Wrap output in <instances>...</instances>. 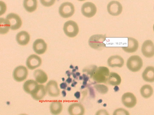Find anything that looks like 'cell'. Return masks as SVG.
<instances>
[{
	"instance_id": "obj_1",
	"label": "cell",
	"mask_w": 154,
	"mask_h": 115,
	"mask_svg": "<svg viewBox=\"0 0 154 115\" xmlns=\"http://www.w3.org/2000/svg\"><path fill=\"white\" fill-rule=\"evenodd\" d=\"M109 74V69L106 67L100 66L98 68L92 77L94 81L98 83H106Z\"/></svg>"
},
{
	"instance_id": "obj_2",
	"label": "cell",
	"mask_w": 154,
	"mask_h": 115,
	"mask_svg": "<svg viewBox=\"0 0 154 115\" xmlns=\"http://www.w3.org/2000/svg\"><path fill=\"white\" fill-rule=\"evenodd\" d=\"M106 36L102 34H95L91 36L88 40V44L92 48L99 50L106 46L104 42L106 41Z\"/></svg>"
},
{
	"instance_id": "obj_3",
	"label": "cell",
	"mask_w": 154,
	"mask_h": 115,
	"mask_svg": "<svg viewBox=\"0 0 154 115\" xmlns=\"http://www.w3.org/2000/svg\"><path fill=\"white\" fill-rule=\"evenodd\" d=\"M143 65L141 58L137 55L130 56L128 59L126 65L129 70L133 72H136L139 70Z\"/></svg>"
},
{
	"instance_id": "obj_4",
	"label": "cell",
	"mask_w": 154,
	"mask_h": 115,
	"mask_svg": "<svg viewBox=\"0 0 154 115\" xmlns=\"http://www.w3.org/2000/svg\"><path fill=\"white\" fill-rule=\"evenodd\" d=\"M63 30L65 34L71 38L76 36L79 32V28L77 24L72 20L67 21L65 23Z\"/></svg>"
},
{
	"instance_id": "obj_5",
	"label": "cell",
	"mask_w": 154,
	"mask_h": 115,
	"mask_svg": "<svg viewBox=\"0 0 154 115\" xmlns=\"http://www.w3.org/2000/svg\"><path fill=\"white\" fill-rule=\"evenodd\" d=\"M60 16L64 18H68L71 16L75 12L74 7L70 2H65L60 5L59 10Z\"/></svg>"
},
{
	"instance_id": "obj_6",
	"label": "cell",
	"mask_w": 154,
	"mask_h": 115,
	"mask_svg": "<svg viewBox=\"0 0 154 115\" xmlns=\"http://www.w3.org/2000/svg\"><path fill=\"white\" fill-rule=\"evenodd\" d=\"M28 74V71L26 68L24 66L20 65L14 69L13 72V76L16 81L21 82L26 79Z\"/></svg>"
},
{
	"instance_id": "obj_7",
	"label": "cell",
	"mask_w": 154,
	"mask_h": 115,
	"mask_svg": "<svg viewBox=\"0 0 154 115\" xmlns=\"http://www.w3.org/2000/svg\"><path fill=\"white\" fill-rule=\"evenodd\" d=\"M81 10L83 16L88 18H91L96 14L97 8L93 3L90 2H87L85 3L82 5Z\"/></svg>"
},
{
	"instance_id": "obj_8",
	"label": "cell",
	"mask_w": 154,
	"mask_h": 115,
	"mask_svg": "<svg viewBox=\"0 0 154 115\" xmlns=\"http://www.w3.org/2000/svg\"><path fill=\"white\" fill-rule=\"evenodd\" d=\"M6 19L10 28L12 30H17L21 26L22 21L21 19L16 14H9L7 16Z\"/></svg>"
},
{
	"instance_id": "obj_9",
	"label": "cell",
	"mask_w": 154,
	"mask_h": 115,
	"mask_svg": "<svg viewBox=\"0 0 154 115\" xmlns=\"http://www.w3.org/2000/svg\"><path fill=\"white\" fill-rule=\"evenodd\" d=\"M107 10L110 15L117 16L121 13L122 10V7L121 4L119 1H112L108 4Z\"/></svg>"
},
{
	"instance_id": "obj_10",
	"label": "cell",
	"mask_w": 154,
	"mask_h": 115,
	"mask_svg": "<svg viewBox=\"0 0 154 115\" xmlns=\"http://www.w3.org/2000/svg\"><path fill=\"white\" fill-rule=\"evenodd\" d=\"M141 51L143 55L147 58H151L154 56V44L150 40L144 42L141 47Z\"/></svg>"
},
{
	"instance_id": "obj_11",
	"label": "cell",
	"mask_w": 154,
	"mask_h": 115,
	"mask_svg": "<svg viewBox=\"0 0 154 115\" xmlns=\"http://www.w3.org/2000/svg\"><path fill=\"white\" fill-rule=\"evenodd\" d=\"M122 101L124 106L128 108L134 107L137 103L136 97L133 94L130 92L124 93L122 96Z\"/></svg>"
},
{
	"instance_id": "obj_12",
	"label": "cell",
	"mask_w": 154,
	"mask_h": 115,
	"mask_svg": "<svg viewBox=\"0 0 154 115\" xmlns=\"http://www.w3.org/2000/svg\"><path fill=\"white\" fill-rule=\"evenodd\" d=\"M42 60L40 57L35 54H32L27 58L26 64L28 68L33 70L39 67L41 64Z\"/></svg>"
},
{
	"instance_id": "obj_13",
	"label": "cell",
	"mask_w": 154,
	"mask_h": 115,
	"mask_svg": "<svg viewBox=\"0 0 154 115\" xmlns=\"http://www.w3.org/2000/svg\"><path fill=\"white\" fill-rule=\"evenodd\" d=\"M45 89L46 92L51 96L57 97L60 95V91L57 83L54 80H51L48 82L46 86Z\"/></svg>"
},
{
	"instance_id": "obj_14",
	"label": "cell",
	"mask_w": 154,
	"mask_h": 115,
	"mask_svg": "<svg viewBox=\"0 0 154 115\" xmlns=\"http://www.w3.org/2000/svg\"><path fill=\"white\" fill-rule=\"evenodd\" d=\"M46 92L44 85H38L30 94L34 99L38 101L43 99L46 95Z\"/></svg>"
},
{
	"instance_id": "obj_15",
	"label": "cell",
	"mask_w": 154,
	"mask_h": 115,
	"mask_svg": "<svg viewBox=\"0 0 154 115\" xmlns=\"http://www.w3.org/2000/svg\"><path fill=\"white\" fill-rule=\"evenodd\" d=\"M108 66L112 68H121L124 65V61L123 59L119 56L113 55L110 57L107 60Z\"/></svg>"
},
{
	"instance_id": "obj_16",
	"label": "cell",
	"mask_w": 154,
	"mask_h": 115,
	"mask_svg": "<svg viewBox=\"0 0 154 115\" xmlns=\"http://www.w3.org/2000/svg\"><path fill=\"white\" fill-rule=\"evenodd\" d=\"M47 45L44 41L42 39L36 40L34 42L33 48L35 52L38 54H42L46 51Z\"/></svg>"
},
{
	"instance_id": "obj_17",
	"label": "cell",
	"mask_w": 154,
	"mask_h": 115,
	"mask_svg": "<svg viewBox=\"0 0 154 115\" xmlns=\"http://www.w3.org/2000/svg\"><path fill=\"white\" fill-rule=\"evenodd\" d=\"M138 47V43L135 39L132 37L128 38V46L122 47L123 50L126 52L132 53L136 51Z\"/></svg>"
},
{
	"instance_id": "obj_18",
	"label": "cell",
	"mask_w": 154,
	"mask_h": 115,
	"mask_svg": "<svg viewBox=\"0 0 154 115\" xmlns=\"http://www.w3.org/2000/svg\"><path fill=\"white\" fill-rule=\"evenodd\" d=\"M68 111L70 115H82L84 114L85 109L83 106L81 104L75 103L69 106Z\"/></svg>"
},
{
	"instance_id": "obj_19",
	"label": "cell",
	"mask_w": 154,
	"mask_h": 115,
	"mask_svg": "<svg viewBox=\"0 0 154 115\" xmlns=\"http://www.w3.org/2000/svg\"><path fill=\"white\" fill-rule=\"evenodd\" d=\"M142 76L143 80L149 82H154V67L148 66L143 71Z\"/></svg>"
},
{
	"instance_id": "obj_20",
	"label": "cell",
	"mask_w": 154,
	"mask_h": 115,
	"mask_svg": "<svg viewBox=\"0 0 154 115\" xmlns=\"http://www.w3.org/2000/svg\"><path fill=\"white\" fill-rule=\"evenodd\" d=\"M16 39L19 44L24 45L29 42L30 39V36L27 32L23 31L17 34Z\"/></svg>"
},
{
	"instance_id": "obj_21",
	"label": "cell",
	"mask_w": 154,
	"mask_h": 115,
	"mask_svg": "<svg viewBox=\"0 0 154 115\" xmlns=\"http://www.w3.org/2000/svg\"><path fill=\"white\" fill-rule=\"evenodd\" d=\"M33 75L35 81L40 84L45 83L48 79L46 73L40 69L35 70Z\"/></svg>"
},
{
	"instance_id": "obj_22",
	"label": "cell",
	"mask_w": 154,
	"mask_h": 115,
	"mask_svg": "<svg viewBox=\"0 0 154 115\" xmlns=\"http://www.w3.org/2000/svg\"><path fill=\"white\" fill-rule=\"evenodd\" d=\"M38 85L36 81L32 79L28 80L24 83L23 88L26 93L30 94Z\"/></svg>"
},
{
	"instance_id": "obj_23",
	"label": "cell",
	"mask_w": 154,
	"mask_h": 115,
	"mask_svg": "<svg viewBox=\"0 0 154 115\" xmlns=\"http://www.w3.org/2000/svg\"><path fill=\"white\" fill-rule=\"evenodd\" d=\"M120 76L117 73L111 72L110 73L108 79L109 84L112 86L119 85L121 82Z\"/></svg>"
},
{
	"instance_id": "obj_24",
	"label": "cell",
	"mask_w": 154,
	"mask_h": 115,
	"mask_svg": "<svg viewBox=\"0 0 154 115\" xmlns=\"http://www.w3.org/2000/svg\"><path fill=\"white\" fill-rule=\"evenodd\" d=\"M62 108V104L60 102L57 101L52 102L50 106L51 113L54 115L60 114L61 112Z\"/></svg>"
},
{
	"instance_id": "obj_25",
	"label": "cell",
	"mask_w": 154,
	"mask_h": 115,
	"mask_svg": "<svg viewBox=\"0 0 154 115\" xmlns=\"http://www.w3.org/2000/svg\"><path fill=\"white\" fill-rule=\"evenodd\" d=\"M23 5L27 11L30 13L33 12L37 8V0H24Z\"/></svg>"
},
{
	"instance_id": "obj_26",
	"label": "cell",
	"mask_w": 154,
	"mask_h": 115,
	"mask_svg": "<svg viewBox=\"0 0 154 115\" xmlns=\"http://www.w3.org/2000/svg\"><path fill=\"white\" fill-rule=\"evenodd\" d=\"M140 92L142 96L143 97L148 98L152 95L153 90L150 85H143L141 88Z\"/></svg>"
},
{
	"instance_id": "obj_27",
	"label": "cell",
	"mask_w": 154,
	"mask_h": 115,
	"mask_svg": "<svg viewBox=\"0 0 154 115\" xmlns=\"http://www.w3.org/2000/svg\"><path fill=\"white\" fill-rule=\"evenodd\" d=\"M0 33L5 34L8 31L10 26L6 19H0Z\"/></svg>"
},
{
	"instance_id": "obj_28",
	"label": "cell",
	"mask_w": 154,
	"mask_h": 115,
	"mask_svg": "<svg viewBox=\"0 0 154 115\" xmlns=\"http://www.w3.org/2000/svg\"><path fill=\"white\" fill-rule=\"evenodd\" d=\"M97 69V66L94 65H90L83 69V72H86L87 74L89 75L91 77H92Z\"/></svg>"
},
{
	"instance_id": "obj_29",
	"label": "cell",
	"mask_w": 154,
	"mask_h": 115,
	"mask_svg": "<svg viewBox=\"0 0 154 115\" xmlns=\"http://www.w3.org/2000/svg\"><path fill=\"white\" fill-rule=\"evenodd\" d=\"M94 87L97 91L101 94H105L108 91V87L106 85L103 84H96L94 85Z\"/></svg>"
},
{
	"instance_id": "obj_30",
	"label": "cell",
	"mask_w": 154,
	"mask_h": 115,
	"mask_svg": "<svg viewBox=\"0 0 154 115\" xmlns=\"http://www.w3.org/2000/svg\"><path fill=\"white\" fill-rule=\"evenodd\" d=\"M113 115H129L128 112L123 108H118L114 112Z\"/></svg>"
},
{
	"instance_id": "obj_31",
	"label": "cell",
	"mask_w": 154,
	"mask_h": 115,
	"mask_svg": "<svg viewBox=\"0 0 154 115\" xmlns=\"http://www.w3.org/2000/svg\"><path fill=\"white\" fill-rule=\"evenodd\" d=\"M55 0H40L41 4L45 7H49L52 5Z\"/></svg>"
},
{
	"instance_id": "obj_32",
	"label": "cell",
	"mask_w": 154,
	"mask_h": 115,
	"mask_svg": "<svg viewBox=\"0 0 154 115\" xmlns=\"http://www.w3.org/2000/svg\"><path fill=\"white\" fill-rule=\"evenodd\" d=\"M96 115H100V114H105L108 115L107 112L104 110H101L98 111L96 114Z\"/></svg>"
},
{
	"instance_id": "obj_33",
	"label": "cell",
	"mask_w": 154,
	"mask_h": 115,
	"mask_svg": "<svg viewBox=\"0 0 154 115\" xmlns=\"http://www.w3.org/2000/svg\"><path fill=\"white\" fill-rule=\"evenodd\" d=\"M67 84L66 82H63L61 83L60 85L61 89L65 90L67 87Z\"/></svg>"
},
{
	"instance_id": "obj_34",
	"label": "cell",
	"mask_w": 154,
	"mask_h": 115,
	"mask_svg": "<svg viewBox=\"0 0 154 115\" xmlns=\"http://www.w3.org/2000/svg\"><path fill=\"white\" fill-rule=\"evenodd\" d=\"M74 96L77 99H79L81 96L80 92L78 91H76L74 93Z\"/></svg>"
},
{
	"instance_id": "obj_35",
	"label": "cell",
	"mask_w": 154,
	"mask_h": 115,
	"mask_svg": "<svg viewBox=\"0 0 154 115\" xmlns=\"http://www.w3.org/2000/svg\"><path fill=\"white\" fill-rule=\"evenodd\" d=\"M82 76L83 77V81H85L86 82H87L89 80V77L86 75L85 74H83L82 75Z\"/></svg>"
},
{
	"instance_id": "obj_36",
	"label": "cell",
	"mask_w": 154,
	"mask_h": 115,
	"mask_svg": "<svg viewBox=\"0 0 154 115\" xmlns=\"http://www.w3.org/2000/svg\"><path fill=\"white\" fill-rule=\"evenodd\" d=\"M89 88L90 95H91V96H92L93 97H94L95 94L93 89H92V88L91 87Z\"/></svg>"
},
{
	"instance_id": "obj_37",
	"label": "cell",
	"mask_w": 154,
	"mask_h": 115,
	"mask_svg": "<svg viewBox=\"0 0 154 115\" xmlns=\"http://www.w3.org/2000/svg\"><path fill=\"white\" fill-rule=\"evenodd\" d=\"M66 81L68 84H70L72 81V79L70 77H69L68 78L66 79Z\"/></svg>"
},
{
	"instance_id": "obj_38",
	"label": "cell",
	"mask_w": 154,
	"mask_h": 115,
	"mask_svg": "<svg viewBox=\"0 0 154 115\" xmlns=\"http://www.w3.org/2000/svg\"><path fill=\"white\" fill-rule=\"evenodd\" d=\"M113 89L115 92H118L119 90V88L117 85L115 86Z\"/></svg>"
},
{
	"instance_id": "obj_39",
	"label": "cell",
	"mask_w": 154,
	"mask_h": 115,
	"mask_svg": "<svg viewBox=\"0 0 154 115\" xmlns=\"http://www.w3.org/2000/svg\"><path fill=\"white\" fill-rule=\"evenodd\" d=\"M77 84V82L74 80H73V82L71 84V86L72 87H74Z\"/></svg>"
},
{
	"instance_id": "obj_40",
	"label": "cell",
	"mask_w": 154,
	"mask_h": 115,
	"mask_svg": "<svg viewBox=\"0 0 154 115\" xmlns=\"http://www.w3.org/2000/svg\"><path fill=\"white\" fill-rule=\"evenodd\" d=\"M66 73L67 74L68 77H70L71 74V73L69 70H67L66 71Z\"/></svg>"
},
{
	"instance_id": "obj_41",
	"label": "cell",
	"mask_w": 154,
	"mask_h": 115,
	"mask_svg": "<svg viewBox=\"0 0 154 115\" xmlns=\"http://www.w3.org/2000/svg\"><path fill=\"white\" fill-rule=\"evenodd\" d=\"M62 94L63 97H65L66 95V92L65 90H63L62 91Z\"/></svg>"
},
{
	"instance_id": "obj_42",
	"label": "cell",
	"mask_w": 154,
	"mask_h": 115,
	"mask_svg": "<svg viewBox=\"0 0 154 115\" xmlns=\"http://www.w3.org/2000/svg\"><path fill=\"white\" fill-rule=\"evenodd\" d=\"M71 74L72 75L73 77L75 79L76 78L77 76H76L75 73H73V72H72L71 73Z\"/></svg>"
},
{
	"instance_id": "obj_43",
	"label": "cell",
	"mask_w": 154,
	"mask_h": 115,
	"mask_svg": "<svg viewBox=\"0 0 154 115\" xmlns=\"http://www.w3.org/2000/svg\"><path fill=\"white\" fill-rule=\"evenodd\" d=\"M103 102V100L101 99H99L97 101V102L98 103H101Z\"/></svg>"
},
{
	"instance_id": "obj_44",
	"label": "cell",
	"mask_w": 154,
	"mask_h": 115,
	"mask_svg": "<svg viewBox=\"0 0 154 115\" xmlns=\"http://www.w3.org/2000/svg\"><path fill=\"white\" fill-rule=\"evenodd\" d=\"M77 76H79L80 75V73L78 72H77L75 73Z\"/></svg>"
},
{
	"instance_id": "obj_45",
	"label": "cell",
	"mask_w": 154,
	"mask_h": 115,
	"mask_svg": "<svg viewBox=\"0 0 154 115\" xmlns=\"http://www.w3.org/2000/svg\"><path fill=\"white\" fill-rule=\"evenodd\" d=\"M87 82H86L83 81L82 82V84L83 85H87Z\"/></svg>"
},
{
	"instance_id": "obj_46",
	"label": "cell",
	"mask_w": 154,
	"mask_h": 115,
	"mask_svg": "<svg viewBox=\"0 0 154 115\" xmlns=\"http://www.w3.org/2000/svg\"><path fill=\"white\" fill-rule=\"evenodd\" d=\"M66 90L68 91H70L71 90V88L69 87H67Z\"/></svg>"
},
{
	"instance_id": "obj_47",
	"label": "cell",
	"mask_w": 154,
	"mask_h": 115,
	"mask_svg": "<svg viewBox=\"0 0 154 115\" xmlns=\"http://www.w3.org/2000/svg\"><path fill=\"white\" fill-rule=\"evenodd\" d=\"M79 79L80 80H82L83 79V77L82 76H80L79 77Z\"/></svg>"
},
{
	"instance_id": "obj_48",
	"label": "cell",
	"mask_w": 154,
	"mask_h": 115,
	"mask_svg": "<svg viewBox=\"0 0 154 115\" xmlns=\"http://www.w3.org/2000/svg\"><path fill=\"white\" fill-rule=\"evenodd\" d=\"M85 85H82L81 87V89H84L85 88Z\"/></svg>"
},
{
	"instance_id": "obj_49",
	"label": "cell",
	"mask_w": 154,
	"mask_h": 115,
	"mask_svg": "<svg viewBox=\"0 0 154 115\" xmlns=\"http://www.w3.org/2000/svg\"><path fill=\"white\" fill-rule=\"evenodd\" d=\"M76 70L75 68H73L72 70V72L74 73L76 72Z\"/></svg>"
},
{
	"instance_id": "obj_50",
	"label": "cell",
	"mask_w": 154,
	"mask_h": 115,
	"mask_svg": "<svg viewBox=\"0 0 154 115\" xmlns=\"http://www.w3.org/2000/svg\"><path fill=\"white\" fill-rule=\"evenodd\" d=\"M69 68L70 69H73L74 68V66L72 65H71L69 66Z\"/></svg>"
},
{
	"instance_id": "obj_51",
	"label": "cell",
	"mask_w": 154,
	"mask_h": 115,
	"mask_svg": "<svg viewBox=\"0 0 154 115\" xmlns=\"http://www.w3.org/2000/svg\"><path fill=\"white\" fill-rule=\"evenodd\" d=\"M107 106V104H106V103H104L103 104V106L104 107H106V106Z\"/></svg>"
},
{
	"instance_id": "obj_52",
	"label": "cell",
	"mask_w": 154,
	"mask_h": 115,
	"mask_svg": "<svg viewBox=\"0 0 154 115\" xmlns=\"http://www.w3.org/2000/svg\"><path fill=\"white\" fill-rule=\"evenodd\" d=\"M75 68L76 70H78L79 68H78V67L77 66H75Z\"/></svg>"
},
{
	"instance_id": "obj_53",
	"label": "cell",
	"mask_w": 154,
	"mask_h": 115,
	"mask_svg": "<svg viewBox=\"0 0 154 115\" xmlns=\"http://www.w3.org/2000/svg\"><path fill=\"white\" fill-rule=\"evenodd\" d=\"M62 80L63 81H64L65 80V78H62Z\"/></svg>"
},
{
	"instance_id": "obj_54",
	"label": "cell",
	"mask_w": 154,
	"mask_h": 115,
	"mask_svg": "<svg viewBox=\"0 0 154 115\" xmlns=\"http://www.w3.org/2000/svg\"><path fill=\"white\" fill-rule=\"evenodd\" d=\"M78 0L79 1H85V0Z\"/></svg>"
},
{
	"instance_id": "obj_55",
	"label": "cell",
	"mask_w": 154,
	"mask_h": 115,
	"mask_svg": "<svg viewBox=\"0 0 154 115\" xmlns=\"http://www.w3.org/2000/svg\"><path fill=\"white\" fill-rule=\"evenodd\" d=\"M153 31H154V24L153 25Z\"/></svg>"
},
{
	"instance_id": "obj_56",
	"label": "cell",
	"mask_w": 154,
	"mask_h": 115,
	"mask_svg": "<svg viewBox=\"0 0 154 115\" xmlns=\"http://www.w3.org/2000/svg\"></svg>"
}]
</instances>
